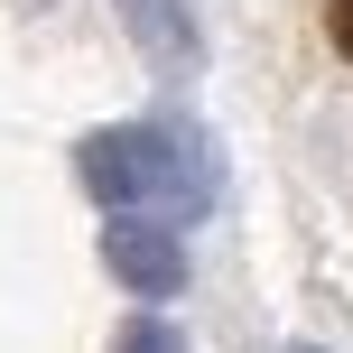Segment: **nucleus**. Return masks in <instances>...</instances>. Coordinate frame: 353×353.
<instances>
[{
	"mask_svg": "<svg viewBox=\"0 0 353 353\" xmlns=\"http://www.w3.org/2000/svg\"><path fill=\"white\" fill-rule=\"evenodd\" d=\"M74 176L103 214H140V223H186V214L214 205V159L195 130L176 121H121V130H93L74 149Z\"/></svg>",
	"mask_w": 353,
	"mask_h": 353,
	"instance_id": "1",
	"label": "nucleus"
},
{
	"mask_svg": "<svg viewBox=\"0 0 353 353\" xmlns=\"http://www.w3.org/2000/svg\"><path fill=\"white\" fill-rule=\"evenodd\" d=\"M121 10V28L140 37V56L159 74H195V10L186 0H112Z\"/></svg>",
	"mask_w": 353,
	"mask_h": 353,
	"instance_id": "3",
	"label": "nucleus"
},
{
	"mask_svg": "<svg viewBox=\"0 0 353 353\" xmlns=\"http://www.w3.org/2000/svg\"><path fill=\"white\" fill-rule=\"evenodd\" d=\"M112 353H186V335H176L168 316H130V325H121V344H112Z\"/></svg>",
	"mask_w": 353,
	"mask_h": 353,
	"instance_id": "4",
	"label": "nucleus"
},
{
	"mask_svg": "<svg viewBox=\"0 0 353 353\" xmlns=\"http://www.w3.org/2000/svg\"><path fill=\"white\" fill-rule=\"evenodd\" d=\"M298 353H316V344H298Z\"/></svg>",
	"mask_w": 353,
	"mask_h": 353,
	"instance_id": "7",
	"label": "nucleus"
},
{
	"mask_svg": "<svg viewBox=\"0 0 353 353\" xmlns=\"http://www.w3.org/2000/svg\"><path fill=\"white\" fill-rule=\"evenodd\" d=\"M103 270L130 288V298H176V288H186V242H176L168 223L112 214V223H103Z\"/></svg>",
	"mask_w": 353,
	"mask_h": 353,
	"instance_id": "2",
	"label": "nucleus"
},
{
	"mask_svg": "<svg viewBox=\"0 0 353 353\" xmlns=\"http://www.w3.org/2000/svg\"><path fill=\"white\" fill-rule=\"evenodd\" d=\"M325 37H335V56H353V0H325Z\"/></svg>",
	"mask_w": 353,
	"mask_h": 353,
	"instance_id": "5",
	"label": "nucleus"
},
{
	"mask_svg": "<svg viewBox=\"0 0 353 353\" xmlns=\"http://www.w3.org/2000/svg\"><path fill=\"white\" fill-rule=\"evenodd\" d=\"M10 10H47V0H10Z\"/></svg>",
	"mask_w": 353,
	"mask_h": 353,
	"instance_id": "6",
	"label": "nucleus"
}]
</instances>
